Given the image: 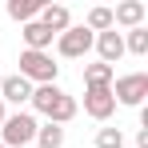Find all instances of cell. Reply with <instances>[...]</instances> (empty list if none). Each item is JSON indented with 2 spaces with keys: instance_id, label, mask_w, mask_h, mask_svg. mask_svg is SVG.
Instances as JSON below:
<instances>
[{
  "instance_id": "cell-9",
  "label": "cell",
  "mask_w": 148,
  "mask_h": 148,
  "mask_svg": "<svg viewBox=\"0 0 148 148\" xmlns=\"http://www.w3.org/2000/svg\"><path fill=\"white\" fill-rule=\"evenodd\" d=\"M148 16L144 0H120L116 8H112V28H140Z\"/></svg>"
},
{
  "instance_id": "cell-12",
  "label": "cell",
  "mask_w": 148,
  "mask_h": 148,
  "mask_svg": "<svg viewBox=\"0 0 148 148\" xmlns=\"http://www.w3.org/2000/svg\"><path fill=\"white\" fill-rule=\"evenodd\" d=\"M112 80H116V68H108V64H84V88H112Z\"/></svg>"
},
{
  "instance_id": "cell-19",
  "label": "cell",
  "mask_w": 148,
  "mask_h": 148,
  "mask_svg": "<svg viewBox=\"0 0 148 148\" xmlns=\"http://www.w3.org/2000/svg\"><path fill=\"white\" fill-rule=\"evenodd\" d=\"M4 116H8V108H4V100H0V124H4Z\"/></svg>"
},
{
  "instance_id": "cell-7",
  "label": "cell",
  "mask_w": 148,
  "mask_h": 148,
  "mask_svg": "<svg viewBox=\"0 0 148 148\" xmlns=\"http://www.w3.org/2000/svg\"><path fill=\"white\" fill-rule=\"evenodd\" d=\"M0 100H4V108H8V104H16V112H24V104L32 100V84H28L20 72L4 76V84H0Z\"/></svg>"
},
{
  "instance_id": "cell-2",
  "label": "cell",
  "mask_w": 148,
  "mask_h": 148,
  "mask_svg": "<svg viewBox=\"0 0 148 148\" xmlns=\"http://www.w3.org/2000/svg\"><path fill=\"white\" fill-rule=\"evenodd\" d=\"M36 128H40V120L32 112H8L4 124H0V144L4 148H24V144L36 140Z\"/></svg>"
},
{
  "instance_id": "cell-13",
  "label": "cell",
  "mask_w": 148,
  "mask_h": 148,
  "mask_svg": "<svg viewBox=\"0 0 148 148\" xmlns=\"http://www.w3.org/2000/svg\"><path fill=\"white\" fill-rule=\"evenodd\" d=\"M40 4H44V0H8V16L20 20V24H28V20L40 16Z\"/></svg>"
},
{
  "instance_id": "cell-8",
  "label": "cell",
  "mask_w": 148,
  "mask_h": 148,
  "mask_svg": "<svg viewBox=\"0 0 148 148\" xmlns=\"http://www.w3.org/2000/svg\"><path fill=\"white\" fill-rule=\"evenodd\" d=\"M84 112L92 116V120H108L112 112H116V100H112V88H84Z\"/></svg>"
},
{
  "instance_id": "cell-4",
  "label": "cell",
  "mask_w": 148,
  "mask_h": 148,
  "mask_svg": "<svg viewBox=\"0 0 148 148\" xmlns=\"http://www.w3.org/2000/svg\"><path fill=\"white\" fill-rule=\"evenodd\" d=\"M112 100L124 108H144L148 100V72H128L112 80Z\"/></svg>"
},
{
  "instance_id": "cell-6",
  "label": "cell",
  "mask_w": 148,
  "mask_h": 148,
  "mask_svg": "<svg viewBox=\"0 0 148 148\" xmlns=\"http://www.w3.org/2000/svg\"><path fill=\"white\" fill-rule=\"evenodd\" d=\"M92 48H96L100 64H108V68H116V60L124 56V32H116V28H108V32H96V40H92Z\"/></svg>"
},
{
  "instance_id": "cell-18",
  "label": "cell",
  "mask_w": 148,
  "mask_h": 148,
  "mask_svg": "<svg viewBox=\"0 0 148 148\" xmlns=\"http://www.w3.org/2000/svg\"><path fill=\"white\" fill-rule=\"evenodd\" d=\"M136 148H148V128H140V132H136Z\"/></svg>"
},
{
  "instance_id": "cell-11",
  "label": "cell",
  "mask_w": 148,
  "mask_h": 148,
  "mask_svg": "<svg viewBox=\"0 0 148 148\" xmlns=\"http://www.w3.org/2000/svg\"><path fill=\"white\" fill-rule=\"evenodd\" d=\"M20 36H24V48H28V52H48L52 40H56V36H52L40 20H28V24L20 28Z\"/></svg>"
},
{
  "instance_id": "cell-17",
  "label": "cell",
  "mask_w": 148,
  "mask_h": 148,
  "mask_svg": "<svg viewBox=\"0 0 148 148\" xmlns=\"http://www.w3.org/2000/svg\"><path fill=\"white\" fill-rule=\"evenodd\" d=\"M128 140H124V132L120 128H100L96 132V148H124Z\"/></svg>"
},
{
  "instance_id": "cell-15",
  "label": "cell",
  "mask_w": 148,
  "mask_h": 148,
  "mask_svg": "<svg viewBox=\"0 0 148 148\" xmlns=\"http://www.w3.org/2000/svg\"><path fill=\"white\" fill-rule=\"evenodd\" d=\"M36 144H40V148H64V128L44 120L40 128H36Z\"/></svg>"
},
{
  "instance_id": "cell-21",
  "label": "cell",
  "mask_w": 148,
  "mask_h": 148,
  "mask_svg": "<svg viewBox=\"0 0 148 148\" xmlns=\"http://www.w3.org/2000/svg\"><path fill=\"white\" fill-rule=\"evenodd\" d=\"M0 148H4V144H0Z\"/></svg>"
},
{
  "instance_id": "cell-10",
  "label": "cell",
  "mask_w": 148,
  "mask_h": 148,
  "mask_svg": "<svg viewBox=\"0 0 148 148\" xmlns=\"http://www.w3.org/2000/svg\"><path fill=\"white\" fill-rule=\"evenodd\" d=\"M36 20L48 28L52 36H60V32L72 28V12H68V4H40V16Z\"/></svg>"
},
{
  "instance_id": "cell-1",
  "label": "cell",
  "mask_w": 148,
  "mask_h": 148,
  "mask_svg": "<svg viewBox=\"0 0 148 148\" xmlns=\"http://www.w3.org/2000/svg\"><path fill=\"white\" fill-rule=\"evenodd\" d=\"M32 116H44L48 124H64L76 120V112H80V104H76V96H68L60 84H40V88H32Z\"/></svg>"
},
{
  "instance_id": "cell-20",
  "label": "cell",
  "mask_w": 148,
  "mask_h": 148,
  "mask_svg": "<svg viewBox=\"0 0 148 148\" xmlns=\"http://www.w3.org/2000/svg\"><path fill=\"white\" fill-rule=\"evenodd\" d=\"M0 84H4V72H0Z\"/></svg>"
},
{
  "instance_id": "cell-16",
  "label": "cell",
  "mask_w": 148,
  "mask_h": 148,
  "mask_svg": "<svg viewBox=\"0 0 148 148\" xmlns=\"http://www.w3.org/2000/svg\"><path fill=\"white\" fill-rule=\"evenodd\" d=\"M124 52H132V56H148V28H128L124 32Z\"/></svg>"
},
{
  "instance_id": "cell-3",
  "label": "cell",
  "mask_w": 148,
  "mask_h": 148,
  "mask_svg": "<svg viewBox=\"0 0 148 148\" xmlns=\"http://www.w3.org/2000/svg\"><path fill=\"white\" fill-rule=\"evenodd\" d=\"M20 76H24L32 88H40V84H56V76H60V64L52 60V52H20Z\"/></svg>"
},
{
  "instance_id": "cell-14",
  "label": "cell",
  "mask_w": 148,
  "mask_h": 148,
  "mask_svg": "<svg viewBox=\"0 0 148 148\" xmlns=\"http://www.w3.org/2000/svg\"><path fill=\"white\" fill-rule=\"evenodd\" d=\"M84 28L96 36V32H108L112 28V8H104V4H96V8H88V16H84Z\"/></svg>"
},
{
  "instance_id": "cell-5",
  "label": "cell",
  "mask_w": 148,
  "mask_h": 148,
  "mask_svg": "<svg viewBox=\"0 0 148 148\" xmlns=\"http://www.w3.org/2000/svg\"><path fill=\"white\" fill-rule=\"evenodd\" d=\"M92 40H96V36H92L84 24H72L68 32L56 36V56H64V60H80V56L92 52Z\"/></svg>"
}]
</instances>
